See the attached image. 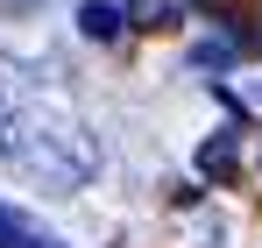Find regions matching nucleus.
Wrapping results in <instances>:
<instances>
[{
    "instance_id": "1",
    "label": "nucleus",
    "mask_w": 262,
    "mask_h": 248,
    "mask_svg": "<svg viewBox=\"0 0 262 248\" xmlns=\"http://www.w3.org/2000/svg\"><path fill=\"white\" fill-rule=\"evenodd\" d=\"M0 163L14 170L21 184H36V192L71 199V192H85L92 170H99V142H92V128L71 107H57L50 92L21 85L0 107Z\"/></svg>"
},
{
    "instance_id": "2",
    "label": "nucleus",
    "mask_w": 262,
    "mask_h": 248,
    "mask_svg": "<svg viewBox=\"0 0 262 248\" xmlns=\"http://www.w3.org/2000/svg\"><path fill=\"white\" fill-rule=\"evenodd\" d=\"M0 248H64L50 227H36L29 213H14V206H0Z\"/></svg>"
},
{
    "instance_id": "3",
    "label": "nucleus",
    "mask_w": 262,
    "mask_h": 248,
    "mask_svg": "<svg viewBox=\"0 0 262 248\" xmlns=\"http://www.w3.org/2000/svg\"><path fill=\"white\" fill-rule=\"evenodd\" d=\"M199 170H206V177H234V170H241V135H213V142L199 149Z\"/></svg>"
},
{
    "instance_id": "4",
    "label": "nucleus",
    "mask_w": 262,
    "mask_h": 248,
    "mask_svg": "<svg viewBox=\"0 0 262 248\" xmlns=\"http://www.w3.org/2000/svg\"><path fill=\"white\" fill-rule=\"evenodd\" d=\"M78 29H85L92 43H114L121 36V7H114V0H85V7H78Z\"/></svg>"
},
{
    "instance_id": "5",
    "label": "nucleus",
    "mask_w": 262,
    "mask_h": 248,
    "mask_svg": "<svg viewBox=\"0 0 262 248\" xmlns=\"http://www.w3.org/2000/svg\"><path fill=\"white\" fill-rule=\"evenodd\" d=\"M36 7H43V0H0V14H7V22H21V14H36Z\"/></svg>"
}]
</instances>
